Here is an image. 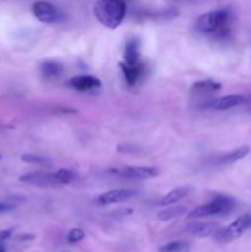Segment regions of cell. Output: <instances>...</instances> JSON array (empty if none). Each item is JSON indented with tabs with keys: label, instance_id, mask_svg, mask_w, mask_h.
<instances>
[{
	"label": "cell",
	"instance_id": "obj_8",
	"mask_svg": "<svg viewBox=\"0 0 251 252\" xmlns=\"http://www.w3.org/2000/svg\"><path fill=\"white\" fill-rule=\"evenodd\" d=\"M118 176L127 180H149L157 176V170L150 166H126L120 170H112Z\"/></svg>",
	"mask_w": 251,
	"mask_h": 252
},
{
	"label": "cell",
	"instance_id": "obj_16",
	"mask_svg": "<svg viewBox=\"0 0 251 252\" xmlns=\"http://www.w3.org/2000/svg\"><path fill=\"white\" fill-rule=\"evenodd\" d=\"M64 68L58 61H46L41 65V73L47 79H57L63 74Z\"/></svg>",
	"mask_w": 251,
	"mask_h": 252
},
{
	"label": "cell",
	"instance_id": "obj_2",
	"mask_svg": "<svg viewBox=\"0 0 251 252\" xmlns=\"http://www.w3.org/2000/svg\"><path fill=\"white\" fill-rule=\"evenodd\" d=\"M127 12L125 0H97L94 5V15L105 27L115 30L122 24Z\"/></svg>",
	"mask_w": 251,
	"mask_h": 252
},
{
	"label": "cell",
	"instance_id": "obj_25",
	"mask_svg": "<svg viewBox=\"0 0 251 252\" xmlns=\"http://www.w3.org/2000/svg\"><path fill=\"white\" fill-rule=\"evenodd\" d=\"M0 252H6V246L2 243H0Z\"/></svg>",
	"mask_w": 251,
	"mask_h": 252
},
{
	"label": "cell",
	"instance_id": "obj_4",
	"mask_svg": "<svg viewBox=\"0 0 251 252\" xmlns=\"http://www.w3.org/2000/svg\"><path fill=\"white\" fill-rule=\"evenodd\" d=\"M251 229V214L246 213L239 217L238 219L233 221L230 225L225 228H218L213 233V239L218 243L225 244L240 238L245 231Z\"/></svg>",
	"mask_w": 251,
	"mask_h": 252
},
{
	"label": "cell",
	"instance_id": "obj_14",
	"mask_svg": "<svg viewBox=\"0 0 251 252\" xmlns=\"http://www.w3.org/2000/svg\"><path fill=\"white\" fill-rule=\"evenodd\" d=\"M249 153H250V147H249V145H243V147H239L238 149L233 150V152H229V153H226V154L218 157L217 158L216 162L218 165L234 164V162L244 159V158H245Z\"/></svg>",
	"mask_w": 251,
	"mask_h": 252
},
{
	"label": "cell",
	"instance_id": "obj_20",
	"mask_svg": "<svg viewBox=\"0 0 251 252\" xmlns=\"http://www.w3.org/2000/svg\"><path fill=\"white\" fill-rule=\"evenodd\" d=\"M54 177L58 185H69L76 179V174L71 170L59 169L58 171L54 172Z\"/></svg>",
	"mask_w": 251,
	"mask_h": 252
},
{
	"label": "cell",
	"instance_id": "obj_17",
	"mask_svg": "<svg viewBox=\"0 0 251 252\" xmlns=\"http://www.w3.org/2000/svg\"><path fill=\"white\" fill-rule=\"evenodd\" d=\"M186 213V207L179 206V204H171L170 208L162 209L157 213V218L162 221L170 220V219L177 218V217L182 216V214Z\"/></svg>",
	"mask_w": 251,
	"mask_h": 252
},
{
	"label": "cell",
	"instance_id": "obj_21",
	"mask_svg": "<svg viewBox=\"0 0 251 252\" xmlns=\"http://www.w3.org/2000/svg\"><path fill=\"white\" fill-rule=\"evenodd\" d=\"M187 244L184 243V241H170V243L165 244V245H162L160 248V252H179L184 250Z\"/></svg>",
	"mask_w": 251,
	"mask_h": 252
},
{
	"label": "cell",
	"instance_id": "obj_3",
	"mask_svg": "<svg viewBox=\"0 0 251 252\" xmlns=\"http://www.w3.org/2000/svg\"><path fill=\"white\" fill-rule=\"evenodd\" d=\"M235 208V199L226 194H217L209 203L194 208L187 216L188 219H199L212 216H228Z\"/></svg>",
	"mask_w": 251,
	"mask_h": 252
},
{
	"label": "cell",
	"instance_id": "obj_5",
	"mask_svg": "<svg viewBox=\"0 0 251 252\" xmlns=\"http://www.w3.org/2000/svg\"><path fill=\"white\" fill-rule=\"evenodd\" d=\"M32 11L36 19L43 24H56L61 20V12L48 1H36L32 5Z\"/></svg>",
	"mask_w": 251,
	"mask_h": 252
},
{
	"label": "cell",
	"instance_id": "obj_9",
	"mask_svg": "<svg viewBox=\"0 0 251 252\" xmlns=\"http://www.w3.org/2000/svg\"><path fill=\"white\" fill-rule=\"evenodd\" d=\"M20 181L39 187H52L58 185L56 181V177H54V174L42 171L29 172V174L22 175V176L20 177Z\"/></svg>",
	"mask_w": 251,
	"mask_h": 252
},
{
	"label": "cell",
	"instance_id": "obj_23",
	"mask_svg": "<svg viewBox=\"0 0 251 252\" xmlns=\"http://www.w3.org/2000/svg\"><path fill=\"white\" fill-rule=\"evenodd\" d=\"M14 233V229H5V230H0V243H4L5 240L10 238Z\"/></svg>",
	"mask_w": 251,
	"mask_h": 252
},
{
	"label": "cell",
	"instance_id": "obj_12",
	"mask_svg": "<svg viewBox=\"0 0 251 252\" xmlns=\"http://www.w3.org/2000/svg\"><path fill=\"white\" fill-rule=\"evenodd\" d=\"M123 58L125 63L127 64H137L140 61V41L138 37H130L125 46L123 52Z\"/></svg>",
	"mask_w": 251,
	"mask_h": 252
},
{
	"label": "cell",
	"instance_id": "obj_11",
	"mask_svg": "<svg viewBox=\"0 0 251 252\" xmlns=\"http://www.w3.org/2000/svg\"><path fill=\"white\" fill-rule=\"evenodd\" d=\"M69 85L78 91H90L101 88V80L93 75H78L69 80Z\"/></svg>",
	"mask_w": 251,
	"mask_h": 252
},
{
	"label": "cell",
	"instance_id": "obj_7",
	"mask_svg": "<svg viewBox=\"0 0 251 252\" xmlns=\"http://www.w3.org/2000/svg\"><path fill=\"white\" fill-rule=\"evenodd\" d=\"M246 101V97L241 94H231V95L223 96V97L214 98V100L207 101L203 103L202 108H209V110H217V111H225L230 110V108L236 107L239 105H243Z\"/></svg>",
	"mask_w": 251,
	"mask_h": 252
},
{
	"label": "cell",
	"instance_id": "obj_24",
	"mask_svg": "<svg viewBox=\"0 0 251 252\" xmlns=\"http://www.w3.org/2000/svg\"><path fill=\"white\" fill-rule=\"evenodd\" d=\"M14 209H15L14 204L2 203V202H0V214H2V213H9V212L14 211Z\"/></svg>",
	"mask_w": 251,
	"mask_h": 252
},
{
	"label": "cell",
	"instance_id": "obj_27",
	"mask_svg": "<svg viewBox=\"0 0 251 252\" xmlns=\"http://www.w3.org/2000/svg\"><path fill=\"white\" fill-rule=\"evenodd\" d=\"M250 112H251V108H250Z\"/></svg>",
	"mask_w": 251,
	"mask_h": 252
},
{
	"label": "cell",
	"instance_id": "obj_6",
	"mask_svg": "<svg viewBox=\"0 0 251 252\" xmlns=\"http://www.w3.org/2000/svg\"><path fill=\"white\" fill-rule=\"evenodd\" d=\"M138 196V191L130 189H112V191L105 192L96 198V203L98 206H107V204L121 203V202L129 201Z\"/></svg>",
	"mask_w": 251,
	"mask_h": 252
},
{
	"label": "cell",
	"instance_id": "obj_15",
	"mask_svg": "<svg viewBox=\"0 0 251 252\" xmlns=\"http://www.w3.org/2000/svg\"><path fill=\"white\" fill-rule=\"evenodd\" d=\"M192 191V187L189 186H182V187H177V189H172L170 191L169 193L165 194L164 197L160 201V206H171V204H176L177 202L181 201L182 198L187 196L189 192Z\"/></svg>",
	"mask_w": 251,
	"mask_h": 252
},
{
	"label": "cell",
	"instance_id": "obj_10",
	"mask_svg": "<svg viewBox=\"0 0 251 252\" xmlns=\"http://www.w3.org/2000/svg\"><path fill=\"white\" fill-rule=\"evenodd\" d=\"M118 65H120L126 81L129 86H134L142 76V74L144 73V63L143 62H139L137 64H127L125 62H120Z\"/></svg>",
	"mask_w": 251,
	"mask_h": 252
},
{
	"label": "cell",
	"instance_id": "obj_22",
	"mask_svg": "<svg viewBox=\"0 0 251 252\" xmlns=\"http://www.w3.org/2000/svg\"><path fill=\"white\" fill-rule=\"evenodd\" d=\"M84 238H85V233H84L83 229L74 228L68 233L66 240H68L69 244H76V243H80Z\"/></svg>",
	"mask_w": 251,
	"mask_h": 252
},
{
	"label": "cell",
	"instance_id": "obj_19",
	"mask_svg": "<svg viewBox=\"0 0 251 252\" xmlns=\"http://www.w3.org/2000/svg\"><path fill=\"white\" fill-rule=\"evenodd\" d=\"M21 160L27 164H34V165H41V166H52V160L48 159L47 157L43 155H37V154H22Z\"/></svg>",
	"mask_w": 251,
	"mask_h": 252
},
{
	"label": "cell",
	"instance_id": "obj_26",
	"mask_svg": "<svg viewBox=\"0 0 251 252\" xmlns=\"http://www.w3.org/2000/svg\"><path fill=\"white\" fill-rule=\"evenodd\" d=\"M0 159H1V155H0Z\"/></svg>",
	"mask_w": 251,
	"mask_h": 252
},
{
	"label": "cell",
	"instance_id": "obj_13",
	"mask_svg": "<svg viewBox=\"0 0 251 252\" xmlns=\"http://www.w3.org/2000/svg\"><path fill=\"white\" fill-rule=\"evenodd\" d=\"M218 229V225L214 223H202V221H193L186 226V231L196 238H207L213 235L214 231Z\"/></svg>",
	"mask_w": 251,
	"mask_h": 252
},
{
	"label": "cell",
	"instance_id": "obj_1",
	"mask_svg": "<svg viewBox=\"0 0 251 252\" xmlns=\"http://www.w3.org/2000/svg\"><path fill=\"white\" fill-rule=\"evenodd\" d=\"M233 12L230 9H219L201 15L194 22V29L201 33L213 34L217 38H224L230 34Z\"/></svg>",
	"mask_w": 251,
	"mask_h": 252
},
{
	"label": "cell",
	"instance_id": "obj_18",
	"mask_svg": "<svg viewBox=\"0 0 251 252\" xmlns=\"http://www.w3.org/2000/svg\"><path fill=\"white\" fill-rule=\"evenodd\" d=\"M221 89V84L218 81L211 80H199L193 84V90L198 91V93H213V91H218Z\"/></svg>",
	"mask_w": 251,
	"mask_h": 252
}]
</instances>
